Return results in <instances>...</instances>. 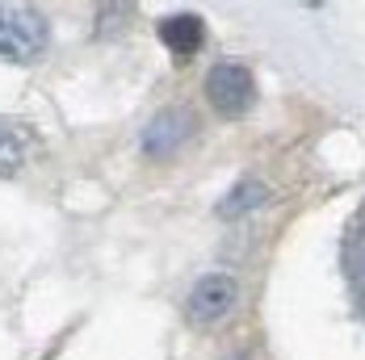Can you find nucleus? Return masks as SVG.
I'll use <instances>...</instances> for the list:
<instances>
[{
  "instance_id": "1",
  "label": "nucleus",
  "mask_w": 365,
  "mask_h": 360,
  "mask_svg": "<svg viewBox=\"0 0 365 360\" xmlns=\"http://www.w3.org/2000/svg\"><path fill=\"white\" fill-rule=\"evenodd\" d=\"M51 46V26L30 4H0V59L38 63Z\"/></svg>"
},
{
  "instance_id": "2",
  "label": "nucleus",
  "mask_w": 365,
  "mask_h": 360,
  "mask_svg": "<svg viewBox=\"0 0 365 360\" xmlns=\"http://www.w3.org/2000/svg\"><path fill=\"white\" fill-rule=\"evenodd\" d=\"M206 101L215 105V113L222 117H240L256 105V80L244 63L222 59L206 72Z\"/></svg>"
},
{
  "instance_id": "3",
  "label": "nucleus",
  "mask_w": 365,
  "mask_h": 360,
  "mask_svg": "<svg viewBox=\"0 0 365 360\" xmlns=\"http://www.w3.org/2000/svg\"><path fill=\"white\" fill-rule=\"evenodd\" d=\"M235 306H240V285H235V277L210 272V277H202L197 285L189 289V297H185V319L193 327H219Z\"/></svg>"
},
{
  "instance_id": "4",
  "label": "nucleus",
  "mask_w": 365,
  "mask_h": 360,
  "mask_svg": "<svg viewBox=\"0 0 365 360\" xmlns=\"http://www.w3.org/2000/svg\"><path fill=\"white\" fill-rule=\"evenodd\" d=\"M189 130H193V117H189L185 109H164V113L143 130V151L151 159H164V155H173V151L189 139Z\"/></svg>"
},
{
  "instance_id": "5",
  "label": "nucleus",
  "mask_w": 365,
  "mask_h": 360,
  "mask_svg": "<svg viewBox=\"0 0 365 360\" xmlns=\"http://www.w3.org/2000/svg\"><path fill=\"white\" fill-rule=\"evenodd\" d=\"M155 34H160V42H164L168 51L193 55V51H202V42H206V21H202L197 13H173V17H164V21L155 26Z\"/></svg>"
},
{
  "instance_id": "6",
  "label": "nucleus",
  "mask_w": 365,
  "mask_h": 360,
  "mask_svg": "<svg viewBox=\"0 0 365 360\" xmlns=\"http://www.w3.org/2000/svg\"><path fill=\"white\" fill-rule=\"evenodd\" d=\"M260 206H269V184L248 176V180H240L231 193H222L219 218H244V214H252V210H260Z\"/></svg>"
},
{
  "instance_id": "7",
  "label": "nucleus",
  "mask_w": 365,
  "mask_h": 360,
  "mask_svg": "<svg viewBox=\"0 0 365 360\" xmlns=\"http://www.w3.org/2000/svg\"><path fill=\"white\" fill-rule=\"evenodd\" d=\"M344 272L365 281V201L357 218L349 222V231H344Z\"/></svg>"
},
{
  "instance_id": "8",
  "label": "nucleus",
  "mask_w": 365,
  "mask_h": 360,
  "mask_svg": "<svg viewBox=\"0 0 365 360\" xmlns=\"http://www.w3.org/2000/svg\"><path fill=\"white\" fill-rule=\"evenodd\" d=\"M26 164V134L13 126H0V176H17Z\"/></svg>"
},
{
  "instance_id": "9",
  "label": "nucleus",
  "mask_w": 365,
  "mask_h": 360,
  "mask_svg": "<svg viewBox=\"0 0 365 360\" xmlns=\"http://www.w3.org/2000/svg\"><path fill=\"white\" fill-rule=\"evenodd\" d=\"M106 13H110V17H97V38L118 34V30H122V21H126V13H130V4H126V0H110V4H106Z\"/></svg>"
},
{
  "instance_id": "10",
  "label": "nucleus",
  "mask_w": 365,
  "mask_h": 360,
  "mask_svg": "<svg viewBox=\"0 0 365 360\" xmlns=\"http://www.w3.org/2000/svg\"><path fill=\"white\" fill-rule=\"evenodd\" d=\"M302 4H311V9H324V4H328V0H302Z\"/></svg>"
},
{
  "instance_id": "11",
  "label": "nucleus",
  "mask_w": 365,
  "mask_h": 360,
  "mask_svg": "<svg viewBox=\"0 0 365 360\" xmlns=\"http://www.w3.org/2000/svg\"><path fill=\"white\" fill-rule=\"evenodd\" d=\"M357 306H361V319H365V285H361V302H357Z\"/></svg>"
}]
</instances>
